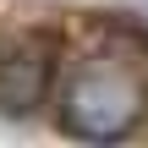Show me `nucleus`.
<instances>
[{
  "label": "nucleus",
  "instance_id": "obj_1",
  "mask_svg": "<svg viewBox=\"0 0 148 148\" xmlns=\"http://www.w3.org/2000/svg\"><path fill=\"white\" fill-rule=\"evenodd\" d=\"M148 115V27L99 16L55 77V121L77 143H121Z\"/></svg>",
  "mask_w": 148,
  "mask_h": 148
},
{
  "label": "nucleus",
  "instance_id": "obj_2",
  "mask_svg": "<svg viewBox=\"0 0 148 148\" xmlns=\"http://www.w3.org/2000/svg\"><path fill=\"white\" fill-rule=\"evenodd\" d=\"M60 77V33L55 27H16L0 38V115H33Z\"/></svg>",
  "mask_w": 148,
  "mask_h": 148
}]
</instances>
